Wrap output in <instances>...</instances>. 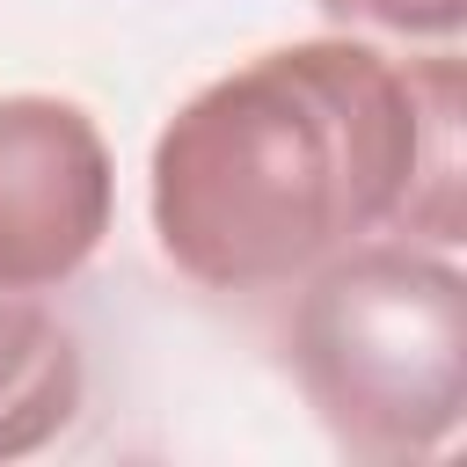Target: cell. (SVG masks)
I'll return each instance as SVG.
<instances>
[{
    "instance_id": "1",
    "label": "cell",
    "mask_w": 467,
    "mask_h": 467,
    "mask_svg": "<svg viewBox=\"0 0 467 467\" xmlns=\"http://www.w3.org/2000/svg\"><path fill=\"white\" fill-rule=\"evenodd\" d=\"M460 58L394 66L358 36L255 51L153 139L161 255L204 292H277L365 234H467Z\"/></svg>"
},
{
    "instance_id": "2",
    "label": "cell",
    "mask_w": 467,
    "mask_h": 467,
    "mask_svg": "<svg viewBox=\"0 0 467 467\" xmlns=\"http://www.w3.org/2000/svg\"><path fill=\"white\" fill-rule=\"evenodd\" d=\"M285 365L350 460H431L467 416V277L365 234L299 277Z\"/></svg>"
},
{
    "instance_id": "3",
    "label": "cell",
    "mask_w": 467,
    "mask_h": 467,
    "mask_svg": "<svg viewBox=\"0 0 467 467\" xmlns=\"http://www.w3.org/2000/svg\"><path fill=\"white\" fill-rule=\"evenodd\" d=\"M117 168L66 95H0V285L51 292L109 234Z\"/></svg>"
},
{
    "instance_id": "4",
    "label": "cell",
    "mask_w": 467,
    "mask_h": 467,
    "mask_svg": "<svg viewBox=\"0 0 467 467\" xmlns=\"http://www.w3.org/2000/svg\"><path fill=\"white\" fill-rule=\"evenodd\" d=\"M80 343L73 328L36 299L0 285V460H22L51 445L80 416Z\"/></svg>"
},
{
    "instance_id": "5",
    "label": "cell",
    "mask_w": 467,
    "mask_h": 467,
    "mask_svg": "<svg viewBox=\"0 0 467 467\" xmlns=\"http://www.w3.org/2000/svg\"><path fill=\"white\" fill-rule=\"evenodd\" d=\"M336 22H372L394 36H460L467 0H321Z\"/></svg>"
}]
</instances>
